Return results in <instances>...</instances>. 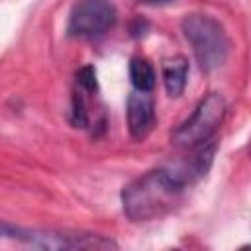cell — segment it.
<instances>
[{
    "label": "cell",
    "mask_w": 251,
    "mask_h": 251,
    "mask_svg": "<svg viewBox=\"0 0 251 251\" xmlns=\"http://www.w3.org/2000/svg\"><path fill=\"white\" fill-rule=\"evenodd\" d=\"M180 29L204 73H212L227 61L229 37L216 18L206 14H188L180 20Z\"/></svg>",
    "instance_id": "2"
},
{
    "label": "cell",
    "mask_w": 251,
    "mask_h": 251,
    "mask_svg": "<svg viewBox=\"0 0 251 251\" xmlns=\"http://www.w3.org/2000/svg\"><path fill=\"white\" fill-rule=\"evenodd\" d=\"M226 100L220 92H210L206 94L198 106L194 108V112L173 131L171 139L175 145L190 149L196 147L204 141H208L212 137V133L220 127L224 116H226Z\"/></svg>",
    "instance_id": "4"
},
{
    "label": "cell",
    "mask_w": 251,
    "mask_h": 251,
    "mask_svg": "<svg viewBox=\"0 0 251 251\" xmlns=\"http://www.w3.org/2000/svg\"><path fill=\"white\" fill-rule=\"evenodd\" d=\"M71 122L76 127H86L88 126V112L84 106V100L78 92L73 94V110H71Z\"/></svg>",
    "instance_id": "10"
},
{
    "label": "cell",
    "mask_w": 251,
    "mask_h": 251,
    "mask_svg": "<svg viewBox=\"0 0 251 251\" xmlns=\"http://www.w3.org/2000/svg\"><path fill=\"white\" fill-rule=\"evenodd\" d=\"M190 186L167 163L131 180L122 190V208L131 222H149L169 214Z\"/></svg>",
    "instance_id": "1"
},
{
    "label": "cell",
    "mask_w": 251,
    "mask_h": 251,
    "mask_svg": "<svg viewBox=\"0 0 251 251\" xmlns=\"http://www.w3.org/2000/svg\"><path fill=\"white\" fill-rule=\"evenodd\" d=\"M127 131L133 139H143L155 124V104L147 92H131L126 106Z\"/></svg>",
    "instance_id": "6"
},
{
    "label": "cell",
    "mask_w": 251,
    "mask_h": 251,
    "mask_svg": "<svg viewBox=\"0 0 251 251\" xmlns=\"http://www.w3.org/2000/svg\"><path fill=\"white\" fill-rule=\"evenodd\" d=\"M147 4H169V2H175V0H143Z\"/></svg>",
    "instance_id": "12"
},
{
    "label": "cell",
    "mask_w": 251,
    "mask_h": 251,
    "mask_svg": "<svg viewBox=\"0 0 251 251\" xmlns=\"http://www.w3.org/2000/svg\"><path fill=\"white\" fill-rule=\"evenodd\" d=\"M129 78H131L133 88L139 92H151L155 86V71L145 57H131Z\"/></svg>",
    "instance_id": "8"
},
{
    "label": "cell",
    "mask_w": 251,
    "mask_h": 251,
    "mask_svg": "<svg viewBox=\"0 0 251 251\" xmlns=\"http://www.w3.org/2000/svg\"><path fill=\"white\" fill-rule=\"evenodd\" d=\"M161 75H163V84L169 96L176 98L182 94L186 86V76H188V61L182 55L171 57L163 61L161 65Z\"/></svg>",
    "instance_id": "7"
},
{
    "label": "cell",
    "mask_w": 251,
    "mask_h": 251,
    "mask_svg": "<svg viewBox=\"0 0 251 251\" xmlns=\"http://www.w3.org/2000/svg\"><path fill=\"white\" fill-rule=\"evenodd\" d=\"M18 233H20V227L18 226L0 220V237H12V239H16Z\"/></svg>",
    "instance_id": "11"
},
{
    "label": "cell",
    "mask_w": 251,
    "mask_h": 251,
    "mask_svg": "<svg viewBox=\"0 0 251 251\" xmlns=\"http://www.w3.org/2000/svg\"><path fill=\"white\" fill-rule=\"evenodd\" d=\"M18 241L47 251H108L118 249V243L106 235L71 231V229H27L20 227Z\"/></svg>",
    "instance_id": "3"
},
{
    "label": "cell",
    "mask_w": 251,
    "mask_h": 251,
    "mask_svg": "<svg viewBox=\"0 0 251 251\" xmlns=\"http://www.w3.org/2000/svg\"><path fill=\"white\" fill-rule=\"evenodd\" d=\"M76 86H78L82 92H90V94H94V92L98 90L94 67L86 65V67H82V69L76 71Z\"/></svg>",
    "instance_id": "9"
},
{
    "label": "cell",
    "mask_w": 251,
    "mask_h": 251,
    "mask_svg": "<svg viewBox=\"0 0 251 251\" xmlns=\"http://www.w3.org/2000/svg\"><path fill=\"white\" fill-rule=\"evenodd\" d=\"M116 24V8L108 0H78L71 14L67 31L73 37H98Z\"/></svg>",
    "instance_id": "5"
}]
</instances>
